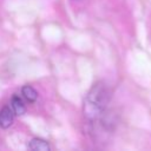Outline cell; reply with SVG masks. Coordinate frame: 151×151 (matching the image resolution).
<instances>
[{
	"instance_id": "cell-1",
	"label": "cell",
	"mask_w": 151,
	"mask_h": 151,
	"mask_svg": "<svg viewBox=\"0 0 151 151\" xmlns=\"http://www.w3.org/2000/svg\"><path fill=\"white\" fill-rule=\"evenodd\" d=\"M111 99V92L106 84L103 81L96 83L88 91L84 101V116L85 118L93 123L103 119L109 103Z\"/></svg>"
},
{
	"instance_id": "cell-2",
	"label": "cell",
	"mask_w": 151,
	"mask_h": 151,
	"mask_svg": "<svg viewBox=\"0 0 151 151\" xmlns=\"http://www.w3.org/2000/svg\"><path fill=\"white\" fill-rule=\"evenodd\" d=\"M14 120V112L8 106H4L0 110V127L7 129L12 125Z\"/></svg>"
},
{
	"instance_id": "cell-3",
	"label": "cell",
	"mask_w": 151,
	"mask_h": 151,
	"mask_svg": "<svg viewBox=\"0 0 151 151\" xmlns=\"http://www.w3.org/2000/svg\"><path fill=\"white\" fill-rule=\"evenodd\" d=\"M28 149L32 151H50L51 150L50 144L41 138H33L28 144Z\"/></svg>"
},
{
	"instance_id": "cell-4",
	"label": "cell",
	"mask_w": 151,
	"mask_h": 151,
	"mask_svg": "<svg viewBox=\"0 0 151 151\" xmlns=\"http://www.w3.org/2000/svg\"><path fill=\"white\" fill-rule=\"evenodd\" d=\"M11 105H12L13 112H14L15 114H18V116H21V114H24V113L26 112V106H25L24 101L21 100V98L18 97V96H14V97L12 98Z\"/></svg>"
},
{
	"instance_id": "cell-5",
	"label": "cell",
	"mask_w": 151,
	"mask_h": 151,
	"mask_svg": "<svg viewBox=\"0 0 151 151\" xmlns=\"http://www.w3.org/2000/svg\"><path fill=\"white\" fill-rule=\"evenodd\" d=\"M21 93H22V96L25 97V99L28 100L29 103L35 101L37 98H38V92H37L32 86H29V85L24 86V87L21 88Z\"/></svg>"
}]
</instances>
